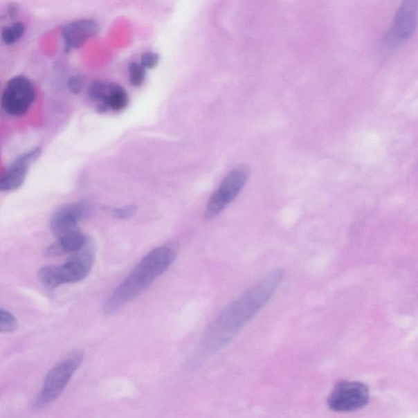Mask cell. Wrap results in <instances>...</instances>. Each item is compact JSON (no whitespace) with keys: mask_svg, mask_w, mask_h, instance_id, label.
I'll return each mask as SVG.
<instances>
[{"mask_svg":"<svg viewBox=\"0 0 418 418\" xmlns=\"http://www.w3.org/2000/svg\"><path fill=\"white\" fill-rule=\"evenodd\" d=\"M25 33V26L22 22L17 21L10 26L3 27L1 39L4 44L12 45L17 42Z\"/></svg>","mask_w":418,"mask_h":418,"instance_id":"obj_14","label":"cell"},{"mask_svg":"<svg viewBox=\"0 0 418 418\" xmlns=\"http://www.w3.org/2000/svg\"><path fill=\"white\" fill-rule=\"evenodd\" d=\"M249 172L246 167H239L230 172L219 188L209 201L206 211L207 220L212 219L224 210L237 197L247 183Z\"/></svg>","mask_w":418,"mask_h":418,"instance_id":"obj_6","label":"cell"},{"mask_svg":"<svg viewBox=\"0 0 418 418\" xmlns=\"http://www.w3.org/2000/svg\"><path fill=\"white\" fill-rule=\"evenodd\" d=\"M283 278V271L275 270L226 307L203 335L201 345L203 358L227 346L273 297Z\"/></svg>","mask_w":418,"mask_h":418,"instance_id":"obj_1","label":"cell"},{"mask_svg":"<svg viewBox=\"0 0 418 418\" xmlns=\"http://www.w3.org/2000/svg\"><path fill=\"white\" fill-rule=\"evenodd\" d=\"M176 257V250L170 244L149 252L108 298L103 307L104 315H113L139 296L154 280L169 269Z\"/></svg>","mask_w":418,"mask_h":418,"instance_id":"obj_2","label":"cell"},{"mask_svg":"<svg viewBox=\"0 0 418 418\" xmlns=\"http://www.w3.org/2000/svg\"><path fill=\"white\" fill-rule=\"evenodd\" d=\"M40 154L41 148L37 147L18 157L3 172L0 179V190L8 192L21 188L24 183L30 166L37 160Z\"/></svg>","mask_w":418,"mask_h":418,"instance_id":"obj_10","label":"cell"},{"mask_svg":"<svg viewBox=\"0 0 418 418\" xmlns=\"http://www.w3.org/2000/svg\"><path fill=\"white\" fill-rule=\"evenodd\" d=\"M158 62H160V56L157 53L147 52L140 57V63L145 69H154L158 66Z\"/></svg>","mask_w":418,"mask_h":418,"instance_id":"obj_19","label":"cell"},{"mask_svg":"<svg viewBox=\"0 0 418 418\" xmlns=\"http://www.w3.org/2000/svg\"><path fill=\"white\" fill-rule=\"evenodd\" d=\"M370 399L369 389L357 381H343L334 389L328 399L331 410L351 412L365 407Z\"/></svg>","mask_w":418,"mask_h":418,"instance_id":"obj_7","label":"cell"},{"mask_svg":"<svg viewBox=\"0 0 418 418\" xmlns=\"http://www.w3.org/2000/svg\"><path fill=\"white\" fill-rule=\"evenodd\" d=\"M99 33L96 21L81 19L71 22L63 27L62 35L66 51L79 48Z\"/></svg>","mask_w":418,"mask_h":418,"instance_id":"obj_11","label":"cell"},{"mask_svg":"<svg viewBox=\"0 0 418 418\" xmlns=\"http://www.w3.org/2000/svg\"><path fill=\"white\" fill-rule=\"evenodd\" d=\"M8 11L9 16L12 18H15L18 12L17 6H16L15 3L10 4V6H8Z\"/></svg>","mask_w":418,"mask_h":418,"instance_id":"obj_21","label":"cell"},{"mask_svg":"<svg viewBox=\"0 0 418 418\" xmlns=\"http://www.w3.org/2000/svg\"><path fill=\"white\" fill-rule=\"evenodd\" d=\"M145 68L138 62H131L128 67L129 83L134 87H140L145 79Z\"/></svg>","mask_w":418,"mask_h":418,"instance_id":"obj_15","label":"cell"},{"mask_svg":"<svg viewBox=\"0 0 418 418\" xmlns=\"http://www.w3.org/2000/svg\"><path fill=\"white\" fill-rule=\"evenodd\" d=\"M89 239L82 231L77 228L63 234L57 238L55 242L50 245L46 253L48 256H61L68 253H75L83 248Z\"/></svg>","mask_w":418,"mask_h":418,"instance_id":"obj_12","label":"cell"},{"mask_svg":"<svg viewBox=\"0 0 418 418\" xmlns=\"http://www.w3.org/2000/svg\"><path fill=\"white\" fill-rule=\"evenodd\" d=\"M90 213L89 206L85 202L68 204L59 209L53 215L50 224L52 233L56 237L79 228V222L87 217Z\"/></svg>","mask_w":418,"mask_h":418,"instance_id":"obj_9","label":"cell"},{"mask_svg":"<svg viewBox=\"0 0 418 418\" xmlns=\"http://www.w3.org/2000/svg\"><path fill=\"white\" fill-rule=\"evenodd\" d=\"M108 84L101 80H95L89 85L88 90L91 101L101 103L107 89Z\"/></svg>","mask_w":418,"mask_h":418,"instance_id":"obj_17","label":"cell"},{"mask_svg":"<svg viewBox=\"0 0 418 418\" xmlns=\"http://www.w3.org/2000/svg\"><path fill=\"white\" fill-rule=\"evenodd\" d=\"M84 80L81 75L71 76L67 83L68 89H69L70 92L74 94L80 93L81 91L84 89Z\"/></svg>","mask_w":418,"mask_h":418,"instance_id":"obj_20","label":"cell"},{"mask_svg":"<svg viewBox=\"0 0 418 418\" xmlns=\"http://www.w3.org/2000/svg\"><path fill=\"white\" fill-rule=\"evenodd\" d=\"M84 360V353L75 351L67 354L54 366L45 378L42 390L33 404L35 410H42L60 397L75 371Z\"/></svg>","mask_w":418,"mask_h":418,"instance_id":"obj_4","label":"cell"},{"mask_svg":"<svg viewBox=\"0 0 418 418\" xmlns=\"http://www.w3.org/2000/svg\"><path fill=\"white\" fill-rule=\"evenodd\" d=\"M417 22L418 0H403L386 37V42L390 47L406 42L415 33Z\"/></svg>","mask_w":418,"mask_h":418,"instance_id":"obj_8","label":"cell"},{"mask_svg":"<svg viewBox=\"0 0 418 418\" xmlns=\"http://www.w3.org/2000/svg\"><path fill=\"white\" fill-rule=\"evenodd\" d=\"M94 248L89 242L68 260L59 266H47L39 271V279L45 288L54 289L65 284L76 283L87 277L93 265Z\"/></svg>","mask_w":418,"mask_h":418,"instance_id":"obj_3","label":"cell"},{"mask_svg":"<svg viewBox=\"0 0 418 418\" xmlns=\"http://www.w3.org/2000/svg\"><path fill=\"white\" fill-rule=\"evenodd\" d=\"M138 208L134 206H129L122 208L113 209L112 212L113 217L116 219L125 220L133 217L137 212Z\"/></svg>","mask_w":418,"mask_h":418,"instance_id":"obj_18","label":"cell"},{"mask_svg":"<svg viewBox=\"0 0 418 418\" xmlns=\"http://www.w3.org/2000/svg\"><path fill=\"white\" fill-rule=\"evenodd\" d=\"M35 90L24 75L13 77L8 82L1 98L3 111L12 117L24 116L35 100Z\"/></svg>","mask_w":418,"mask_h":418,"instance_id":"obj_5","label":"cell"},{"mask_svg":"<svg viewBox=\"0 0 418 418\" xmlns=\"http://www.w3.org/2000/svg\"><path fill=\"white\" fill-rule=\"evenodd\" d=\"M129 97L122 86L116 84H108L106 93L98 109L100 113L108 111H121L129 106Z\"/></svg>","mask_w":418,"mask_h":418,"instance_id":"obj_13","label":"cell"},{"mask_svg":"<svg viewBox=\"0 0 418 418\" xmlns=\"http://www.w3.org/2000/svg\"><path fill=\"white\" fill-rule=\"evenodd\" d=\"M17 328V320L16 317L4 309L0 311V331L2 333H12Z\"/></svg>","mask_w":418,"mask_h":418,"instance_id":"obj_16","label":"cell"}]
</instances>
